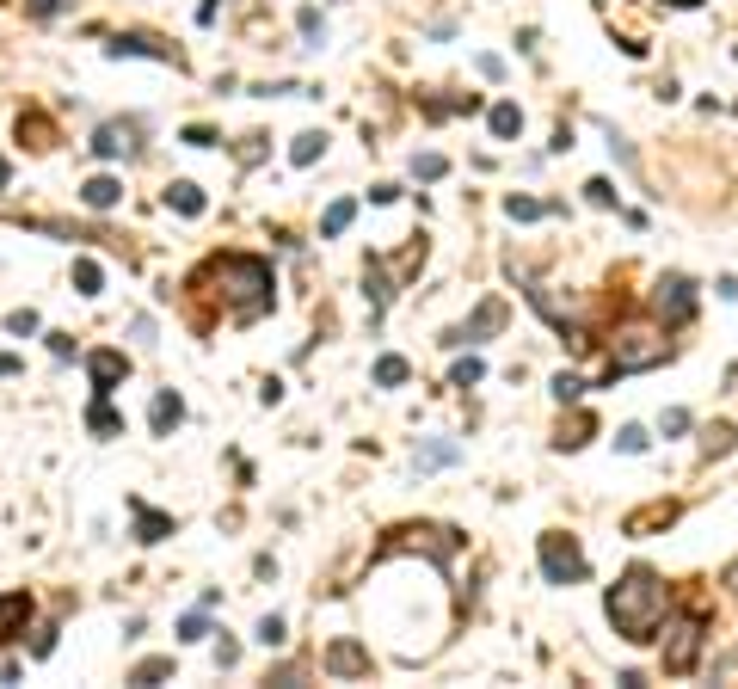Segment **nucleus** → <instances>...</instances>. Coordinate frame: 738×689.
Returning a JSON list of instances; mask_svg holds the SVG:
<instances>
[{
    "label": "nucleus",
    "mask_w": 738,
    "mask_h": 689,
    "mask_svg": "<svg viewBox=\"0 0 738 689\" xmlns=\"http://www.w3.org/2000/svg\"><path fill=\"white\" fill-rule=\"evenodd\" d=\"M665 609H671V591H665V578L646 572V566L621 572L610 585V622H615L621 640H652L658 622H665Z\"/></svg>",
    "instance_id": "nucleus-1"
},
{
    "label": "nucleus",
    "mask_w": 738,
    "mask_h": 689,
    "mask_svg": "<svg viewBox=\"0 0 738 689\" xmlns=\"http://www.w3.org/2000/svg\"><path fill=\"white\" fill-rule=\"evenodd\" d=\"M210 277H216V283H222V289H228V302H234V308H228V320H258V314H265V308H271V265H265V259H246V253H228V259H216V265H210Z\"/></svg>",
    "instance_id": "nucleus-2"
},
{
    "label": "nucleus",
    "mask_w": 738,
    "mask_h": 689,
    "mask_svg": "<svg viewBox=\"0 0 738 689\" xmlns=\"http://www.w3.org/2000/svg\"><path fill=\"white\" fill-rule=\"evenodd\" d=\"M665 357H671V345H665L658 333L634 326V333H621V345L610 351V382L615 376H634V370H652V364H665Z\"/></svg>",
    "instance_id": "nucleus-3"
},
{
    "label": "nucleus",
    "mask_w": 738,
    "mask_h": 689,
    "mask_svg": "<svg viewBox=\"0 0 738 689\" xmlns=\"http://www.w3.org/2000/svg\"><path fill=\"white\" fill-rule=\"evenodd\" d=\"M542 578H548V585H579V578H585V548H579L573 536L548 530V536H542Z\"/></svg>",
    "instance_id": "nucleus-4"
},
{
    "label": "nucleus",
    "mask_w": 738,
    "mask_h": 689,
    "mask_svg": "<svg viewBox=\"0 0 738 689\" xmlns=\"http://www.w3.org/2000/svg\"><path fill=\"white\" fill-rule=\"evenodd\" d=\"M658 628H665V622H658ZM696 659H702V622H696V616H677V622L665 628V671L683 678V671H696Z\"/></svg>",
    "instance_id": "nucleus-5"
},
{
    "label": "nucleus",
    "mask_w": 738,
    "mask_h": 689,
    "mask_svg": "<svg viewBox=\"0 0 738 689\" xmlns=\"http://www.w3.org/2000/svg\"><path fill=\"white\" fill-rule=\"evenodd\" d=\"M652 314L665 320V326H689V314H696V283L689 277H658V289H652Z\"/></svg>",
    "instance_id": "nucleus-6"
},
{
    "label": "nucleus",
    "mask_w": 738,
    "mask_h": 689,
    "mask_svg": "<svg viewBox=\"0 0 738 689\" xmlns=\"http://www.w3.org/2000/svg\"><path fill=\"white\" fill-rule=\"evenodd\" d=\"M498 326H504V302H498V295H487V302L474 308V320H468V326H456V333H450L443 345H468V339H487V333H498Z\"/></svg>",
    "instance_id": "nucleus-7"
},
{
    "label": "nucleus",
    "mask_w": 738,
    "mask_h": 689,
    "mask_svg": "<svg viewBox=\"0 0 738 689\" xmlns=\"http://www.w3.org/2000/svg\"><path fill=\"white\" fill-rule=\"evenodd\" d=\"M111 56H154V62H173V68L185 62L179 50H166L160 37H142V31H129V37H118V43H111Z\"/></svg>",
    "instance_id": "nucleus-8"
},
{
    "label": "nucleus",
    "mask_w": 738,
    "mask_h": 689,
    "mask_svg": "<svg viewBox=\"0 0 738 689\" xmlns=\"http://www.w3.org/2000/svg\"><path fill=\"white\" fill-rule=\"evenodd\" d=\"M327 671H333V678H364V671H369V653L357 647V640H333Z\"/></svg>",
    "instance_id": "nucleus-9"
},
{
    "label": "nucleus",
    "mask_w": 738,
    "mask_h": 689,
    "mask_svg": "<svg viewBox=\"0 0 738 689\" xmlns=\"http://www.w3.org/2000/svg\"><path fill=\"white\" fill-rule=\"evenodd\" d=\"M135 148V124H99V136H93V154L99 160H118Z\"/></svg>",
    "instance_id": "nucleus-10"
},
{
    "label": "nucleus",
    "mask_w": 738,
    "mask_h": 689,
    "mask_svg": "<svg viewBox=\"0 0 738 689\" xmlns=\"http://www.w3.org/2000/svg\"><path fill=\"white\" fill-rule=\"evenodd\" d=\"M118 197H123V185L111 179V172H99V179H87V185H81V203H87V210H111Z\"/></svg>",
    "instance_id": "nucleus-11"
},
{
    "label": "nucleus",
    "mask_w": 738,
    "mask_h": 689,
    "mask_svg": "<svg viewBox=\"0 0 738 689\" xmlns=\"http://www.w3.org/2000/svg\"><path fill=\"white\" fill-rule=\"evenodd\" d=\"M123 370H129V364H123V351H99V357H93V388H99V394H111V388L123 382Z\"/></svg>",
    "instance_id": "nucleus-12"
},
{
    "label": "nucleus",
    "mask_w": 738,
    "mask_h": 689,
    "mask_svg": "<svg viewBox=\"0 0 738 689\" xmlns=\"http://www.w3.org/2000/svg\"><path fill=\"white\" fill-rule=\"evenodd\" d=\"M364 295H369V320H381V314H388V295H394V289H388V272H381L375 259H369V272H364Z\"/></svg>",
    "instance_id": "nucleus-13"
},
{
    "label": "nucleus",
    "mask_w": 738,
    "mask_h": 689,
    "mask_svg": "<svg viewBox=\"0 0 738 689\" xmlns=\"http://www.w3.org/2000/svg\"><path fill=\"white\" fill-rule=\"evenodd\" d=\"M166 203H173L179 216H204V191H197L191 179H173V185H166Z\"/></svg>",
    "instance_id": "nucleus-14"
},
{
    "label": "nucleus",
    "mask_w": 738,
    "mask_h": 689,
    "mask_svg": "<svg viewBox=\"0 0 738 689\" xmlns=\"http://www.w3.org/2000/svg\"><path fill=\"white\" fill-rule=\"evenodd\" d=\"M154 431H160V437H166V431H173V425H179V418H185V401H179V394H173V388H166V394H154Z\"/></svg>",
    "instance_id": "nucleus-15"
},
{
    "label": "nucleus",
    "mask_w": 738,
    "mask_h": 689,
    "mask_svg": "<svg viewBox=\"0 0 738 689\" xmlns=\"http://www.w3.org/2000/svg\"><path fill=\"white\" fill-rule=\"evenodd\" d=\"M135 530H142V542H166V536H173V517H160V511L135 505Z\"/></svg>",
    "instance_id": "nucleus-16"
},
{
    "label": "nucleus",
    "mask_w": 738,
    "mask_h": 689,
    "mask_svg": "<svg viewBox=\"0 0 738 689\" xmlns=\"http://www.w3.org/2000/svg\"><path fill=\"white\" fill-rule=\"evenodd\" d=\"M492 136L498 142H511V136H523V111L504 99V105H492Z\"/></svg>",
    "instance_id": "nucleus-17"
},
{
    "label": "nucleus",
    "mask_w": 738,
    "mask_h": 689,
    "mask_svg": "<svg viewBox=\"0 0 738 689\" xmlns=\"http://www.w3.org/2000/svg\"><path fill=\"white\" fill-rule=\"evenodd\" d=\"M351 216H357V203H351V197H339V203L320 216V234H327V241H333V234H345V228H351Z\"/></svg>",
    "instance_id": "nucleus-18"
},
{
    "label": "nucleus",
    "mask_w": 738,
    "mask_h": 689,
    "mask_svg": "<svg viewBox=\"0 0 738 689\" xmlns=\"http://www.w3.org/2000/svg\"><path fill=\"white\" fill-rule=\"evenodd\" d=\"M320 154H327V136H320V130H308V136H296V148H289V160H296V166H314Z\"/></svg>",
    "instance_id": "nucleus-19"
},
{
    "label": "nucleus",
    "mask_w": 738,
    "mask_h": 689,
    "mask_svg": "<svg viewBox=\"0 0 738 689\" xmlns=\"http://www.w3.org/2000/svg\"><path fill=\"white\" fill-rule=\"evenodd\" d=\"M677 517V505H646L640 517H627V536H640V530H658V524H671Z\"/></svg>",
    "instance_id": "nucleus-20"
},
{
    "label": "nucleus",
    "mask_w": 738,
    "mask_h": 689,
    "mask_svg": "<svg viewBox=\"0 0 738 689\" xmlns=\"http://www.w3.org/2000/svg\"><path fill=\"white\" fill-rule=\"evenodd\" d=\"M160 678H173V659H142V665H135V671H129V684H135V689L160 684Z\"/></svg>",
    "instance_id": "nucleus-21"
},
{
    "label": "nucleus",
    "mask_w": 738,
    "mask_h": 689,
    "mask_svg": "<svg viewBox=\"0 0 738 689\" xmlns=\"http://www.w3.org/2000/svg\"><path fill=\"white\" fill-rule=\"evenodd\" d=\"M443 172H450V160H443V154H412V179H425V185H431V179H443Z\"/></svg>",
    "instance_id": "nucleus-22"
},
{
    "label": "nucleus",
    "mask_w": 738,
    "mask_h": 689,
    "mask_svg": "<svg viewBox=\"0 0 738 689\" xmlns=\"http://www.w3.org/2000/svg\"><path fill=\"white\" fill-rule=\"evenodd\" d=\"M406 376H412V370H406V357H381V364H375V382H381V388H400Z\"/></svg>",
    "instance_id": "nucleus-23"
},
{
    "label": "nucleus",
    "mask_w": 738,
    "mask_h": 689,
    "mask_svg": "<svg viewBox=\"0 0 738 689\" xmlns=\"http://www.w3.org/2000/svg\"><path fill=\"white\" fill-rule=\"evenodd\" d=\"M480 376H487V364H480V357H462V364L450 370V388H474Z\"/></svg>",
    "instance_id": "nucleus-24"
},
{
    "label": "nucleus",
    "mask_w": 738,
    "mask_h": 689,
    "mask_svg": "<svg viewBox=\"0 0 738 689\" xmlns=\"http://www.w3.org/2000/svg\"><path fill=\"white\" fill-rule=\"evenodd\" d=\"M87 425H93V431H99V437H111V431H123V418L111 413V407H105V394H99V401H93V413H87Z\"/></svg>",
    "instance_id": "nucleus-25"
},
{
    "label": "nucleus",
    "mask_w": 738,
    "mask_h": 689,
    "mask_svg": "<svg viewBox=\"0 0 738 689\" xmlns=\"http://www.w3.org/2000/svg\"><path fill=\"white\" fill-rule=\"evenodd\" d=\"M585 437H591V418L579 413V418H566V425H560V437H554V443H560V449H579Z\"/></svg>",
    "instance_id": "nucleus-26"
},
{
    "label": "nucleus",
    "mask_w": 738,
    "mask_h": 689,
    "mask_svg": "<svg viewBox=\"0 0 738 689\" xmlns=\"http://www.w3.org/2000/svg\"><path fill=\"white\" fill-rule=\"evenodd\" d=\"M99 283H105V272H99L93 259H81V265H74V289H81V295H99Z\"/></svg>",
    "instance_id": "nucleus-27"
},
{
    "label": "nucleus",
    "mask_w": 738,
    "mask_h": 689,
    "mask_svg": "<svg viewBox=\"0 0 738 689\" xmlns=\"http://www.w3.org/2000/svg\"><path fill=\"white\" fill-rule=\"evenodd\" d=\"M296 25H302V37H308V43L320 50V37H327V25H320V12H314V6H302V12H296Z\"/></svg>",
    "instance_id": "nucleus-28"
},
{
    "label": "nucleus",
    "mask_w": 738,
    "mask_h": 689,
    "mask_svg": "<svg viewBox=\"0 0 738 689\" xmlns=\"http://www.w3.org/2000/svg\"><path fill=\"white\" fill-rule=\"evenodd\" d=\"M504 216H511V222H535L542 203H535V197H504Z\"/></svg>",
    "instance_id": "nucleus-29"
},
{
    "label": "nucleus",
    "mask_w": 738,
    "mask_h": 689,
    "mask_svg": "<svg viewBox=\"0 0 738 689\" xmlns=\"http://www.w3.org/2000/svg\"><path fill=\"white\" fill-rule=\"evenodd\" d=\"M615 449H621V456H640V449H646V431H640V425H621V431H615Z\"/></svg>",
    "instance_id": "nucleus-30"
},
{
    "label": "nucleus",
    "mask_w": 738,
    "mask_h": 689,
    "mask_svg": "<svg viewBox=\"0 0 738 689\" xmlns=\"http://www.w3.org/2000/svg\"><path fill=\"white\" fill-rule=\"evenodd\" d=\"M726 449H733V425H714V431H708V443H702V456L714 462V456H726Z\"/></svg>",
    "instance_id": "nucleus-31"
},
{
    "label": "nucleus",
    "mask_w": 738,
    "mask_h": 689,
    "mask_svg": "<svg viewBox=\"0 0 738 689\" xmlns=\"http://www.w3.org/2000/svg\"><path fill=\"white\" fill-rule=\"evenodd\" d=\"M6 333H19V339H25V333H37V308H19V314H6Z\"/></svg>",
    "instance_id": "nucleus-32"
},
{
    "label": "nucleus",
    "mask_w": 738,
    "mask_h": 689,
    "mask_svg": "<svg viewBox=\"0 0 738 689\" xmlns=\"http://www.w3.org/2000/svg\"><path fill=\"white\" fill-rule=\"evenodd\" d=\"M443 462H456V443H431V449L419 456V468H443Z\"/></svg>",
    "instance_id": "nucleus-33"
},
{
    "label": "nucleus",
    "mask_w": 738,
    "mask_h": 689,
    "mask_svg": "<svg viewBox=\"0 0 738 689\" xmlns=\"http://www.w3.org/2000/svg\"><path fill=\"white\" fill-rule=\"evenodd\" d=\"M210 634V622H204V609H191L185 622H179V640H204Z\"/></svg>",
    "instance_id": "nucleus-34"
},
{
    "label": "nucleus",
    "mask_w": 738,
    "mask_h": 689,
    "mask_svg": "<svg viewBox=\"0 0 738 689\" xmlns=\"http://www.w3.org/2000/svg\"><path fill=\"white\" fill-rule=\"evenodd\" d=\"M258 647H283V616H265L258 622Z\"/></svg>",
    "instance_id": "nucleus-35"
},
{
    "label": "nucleus",
    "mask_w": 738,
    "mask_h": 689,
    "mask_svg": "<svg viewBox=\"0 0 738 689\" xmlns=\"http://www.w3.org/2000/svg\"><path fill=\"white\" fill-rule=\"evenodd\" d=\"M585 197H591L597 210H610V203H615V185H610V179H591V185H585Z\"/></svg>",
    "instance_id": "nucleus-36"
},
{
    "label": "nucleus",
    "mask_w": 738,
    "mask_h": 689,
    "mask_svg": "<svg viewBox=\"0 0 738 689\" xmlns=\"http://www.w3.org/2000/svg\"><path fill=\"white\" fill-rule=\"evenodd\" d=\"M554 394H560V401H579L585 382H579V376H554Z\"/></svg>",
    "instance_id": "nucleus-37"
},
{
    "label": "nucleus",
    "mask_w": 738,
    "mask_h": 689,
    "mask_svg": "<svg viewBox=\"0 0 738 689\" xmlns=\"http://www.w3.org/2000/svg\"><path fill=\"white\" fill-rule=\"evenodd\" d=\"M677 431H689V413H683V407H671V413H665V437H677Z\"/></svg>",
    "instance_id": "nucleus-38"
},
{
    "label": "nucleus",
    "mask_w": 738,
    "mask_h": 689,
    "mask_svg": "<svg viewBox=\"0 0 738 689\" xmlns=\"http://www.w3.org/2000/svg\"><path fill=\"white\" fill-rule=\"evenodd\" d=\"M25 6H31L37 19H50V12H62V0H25Z\"/></svg>",
    "instance_id": "nucleus-39"
},
{
    "label": "nucleus",
    "mask_w": 738,
    "mask_h": 689,
    "mask_svg": "<svg viewBox=\"0 0 738 689\" xmlns=\"http://www.w3.org/2000/svg\"><path fill=\"white\" fill-rule=\"evenodd\" d=\"M0 376H19V357H0Z\"/></svg>",
    "instance_id": "nucleus-40"
},
{
    "label": "nucleus",
    "mask_w": 738,
    "mask_h": 689,
    "mask_svg": "<svg viewBox=\"0 0 738 689\" xmlns=\"http://www.w3.org/2000/svg\"><path fill=\"white\" fill-rule=\"evenodd\" d=\"M726 585H733V591H738V560H733V566H726Z\"/></svg>",
    "instance_id": "nucleus-41"
},
{
    "label": "nucleus",
    "mask_w": 738,
    "mask_h": 689,
    "mask_svg": "<svg viewBox=\"0 0 738 689\" xmlns=\"http://www.w3.org/2000/svg\"><path fill=\"white\" fill-rule=\"evenodd\" d=\"M671 6H702V0H671Z\"/></svg>",
    "instance_id": "nucleus-42"
},
{
    "label": "nucleus",
    "mask_w": 738,
    "mask_h": 689,
    "mask_svg": "<svg viewBox=\"0 0 738 689\" xmlns=\"http://www.w3.org/2000/svg\"><path fill=\"white\" fill-rule=\"evenodd\" d=\"M0 185H6V160H0Z\"/></svg>",
    "instance_id": "nucleus-43"
}]
</instances>
